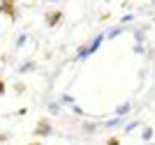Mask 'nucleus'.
I'll use <instances>...</instances> for the list:
<instances>
[{"label":"nucleus","instance_id":"obj_1","mask_svg":"<svg viewBox=\"0 0 155 145\" xmlns=\"http://www.w3.org/2000/svg\"><path fill=\"white\" fill-rule=\"evenodd\" d=\"M0 14L9 21H16V0H0Z\"/></svg>","mask_w":155,"mask_h":145},{"label":"nucleus","instance_id":"obj_2","mask_svg":"<svg viewBox=\"0 0 155 145\" xmlns=\"http://www.w3.org/2000/svg\"><path fill=\"white\" fill-rule=\"evenodd\" d=\"M102 42H104V35H97L95 39H93V44L91 46H86V49H79V60H84L86 55H93L100 46H102Z\"/></svg>","mask_w":155,"mask_h":145},{"label":"nucleus","instance_id":"obj_3","mask_svg":"<svg viewBox=\"0 0 155 145\" xmlns=\"http://www.w3.org/2000/svg\"><path fill=\"white\" fill-rule=\"evenodd\" d=\"M49 134H51V122H49V118H42L35 127V136H49Z\"/></svg>","mask_w":155,"mask_h":145},{"label":"nucleus","instance_id":"obj_4","mask_svg":"<svg viewBox=\"0 0 155 145\" xmlns=\"http://www.w3.org/2000/svg\"><path fill=\"white\" fill-rule=\"evenodd\" d=\"M44 19H46V23L51 25V28H53V25H58V23H60V19H63V9L58 7V9H51V12H46V14H44Z\"/></svg>","mask_w":155,"mask_h":145},{"label":"nucleus","instance_id":"obj_5","mask_svg":"<svg viewBox=\"0 0 155 145\" xmlns=\"http://www.w3.org/2000/svg\"><path fill=\"white\" fill-rule=\"evenodd\" d=\"M30 69H35V65H32V62L21 65V67H19V74H26V71H30Z\"/></svg>","mask_w":155,"mask_h":145},{"label":"nucleus","instance_id":"obj_6","mask_svg":"<svg viewBox=\"0 0 155 145\" xmlns=\"http://www.w3.org/2000/svg\"><path fill=\"white\" fill-rule=\"evenodd\" d=\"M7 92V85H5V81H2V76H0V97Z\"/></svg>","mask_w":155,"mask_h":145},{"label":"nucleus","instance_id":"obj_7","mask_svg":"<svg viewBox=\"0 0 155 145\" xmlns=\"http://www.w3.org/2000/svg\"><path fill=\"white\" fill-rule=\"evenodd\" d=\"M107 145H120V138H118V136H111V138H109V143H107Z\"/></svg>","mask_w":155,"mask_h":145},{"label":"nucleus","instance_id":"obj_8","mask_svg":"<svg viewBox=\"0 0 155 145\" xmlns=\"http://www.w3.org/2000/svg\"><path fill=\"white\" fill-rule=\"evenodd\" d=\"M26 35H19V39H16V46H23V44H26Z\"/></svg>","mask_w":155,"mask_h":145},{"label":"nucleus","instance_id":"obj_9","mask_svg":"<svg viewBox=\"0 0 155 145\" xmlns=\"http://www.w3.org/2000/svg\"><path fill=\"white\" fill-rule=\"evenodd\" d=\"M120 32H123V28H114V30L109 32V37H116V35H120Z\"/></svg>","mask_w":155,"mask_h":145},{"label":"nucleus","instance_id":"obj_10","mask_svg":"<svg viewBox=\"0 0 155 145\" xmlns=\"http://www.w3.org/2000/svg\"><path fill=\"white\" fill-rule=\"evenodd\" d=\"M28 145H42V143H39V140H35V143H28Z\"/></svg>","mask_w":155,"mask_h":145}]
</instances>
